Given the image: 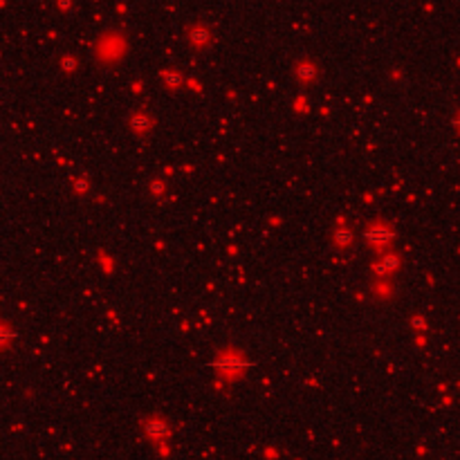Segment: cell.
Instances as JSON below:
<instances>
[{
    "mask_svg": "<svg viewBox=\"0 0 460 460\" xmlns=\"http://www.w3.org/2000/svg\"><path fill=\"white\" fill-rule=\"evenodd\" d=\"M364 238L366 242H368L370 247H386L390 240H393V231L388 229V227H382V225H373L370 229H366V234H364Z\"/></svg>",
    "mask_w": 460,
    "mask_h": 460,
    "instance_id": "cell-1",
    "label": "cell"
},
{
    "mask_svg": "<svg viewBox=\"0 0 460 460\" xmlns=\"http://www.w3.org/2000/svg\"><path fill=\"white\" fill-rule=\"evenodd\" d=\"M294 74L301 83H312L314 79L319 77V68H316L312 61H301V63H296Z\"/></svg>",
    "mask_w": 460,
    "mask_h": 460,
    "instance_id": "cell-2",
    "label": "cell"
},
{
    "mask_svg": "<svg viewBox=\"0 0 460 460\" xmlns=\"http://www.w3.org/2000/svg\"><path fill=\"white\" fill-rule=\"evenodd\" d=\"M189 41L193 43L195 47H205L211 43V32L207 27H202V25H195V27L189 29Z\"/></svg>",
    "mask_w": 460,
    "mask_h": 460,
    "instance_id": "cell-3",
    "label": "cell"
},
{
    "mask_svg": "<svg viewBox=\"0 0 460 460\" xmlns=\"http://www.w3.org/2000/svg\"><path fill=\"white\" fill-rule=\"evenodd\" d=\"M220 370H225V373H236V370H240L242 366H245V359H240L238 355L236 357H231V355H222V357L216 362Z\"/></svg>",
    "mask_w": 460,
    "mask_h": 460,
    "instance_id": "cell-4",
    "label": "cell"
},
{
    "mask_svg": "<svg viewBox=\"0 0 460 460\" xmlns=\"http://www.w3.org/2000/svg\"><path fill=\"white\" fill-rule=\"evenodd\" d=\"M146 433L151 438H166L169 436V427H166L164 422H160V420H151V422H146Z\"/></svg>",
    "mask_w": 460,
    "mask_h": 460,
    "instance_id": "cell-5",
    "label": "cell"
},
{
    "mask_svg": "<svg viewBox=\"0 0 460 460\" xmlns=\"http://www.w3.org/2000/svg\"><path fill=\"white\" fill-rule=\"evenodd\" d=\"M130 126L135 128L137 133H146L148 128L153 126V121H151V117H146V115H135V117H133V121H130Z\"/></svg>",
    "mask_w": 460,
    "mask_h": 460,
    "instance_id": "cell-6",
    "label": "cell"
},
{
    "mask_svg": "<svg viewBox=\"0 0 460 460\" xmlns=\"http://www.w3.org/2000/svg\"><path fill=\"white\" fill-rule=\"evenodd\" d=\"M335 242H337L339 247H348L350 242H353V231H350V229H339L337 234H335Z\"/></svg>",
    "mask_w": 460,
    "mask_h": 460,
    "instance_id": "cell-7",
    "label": "cell"
}]
</instances>
